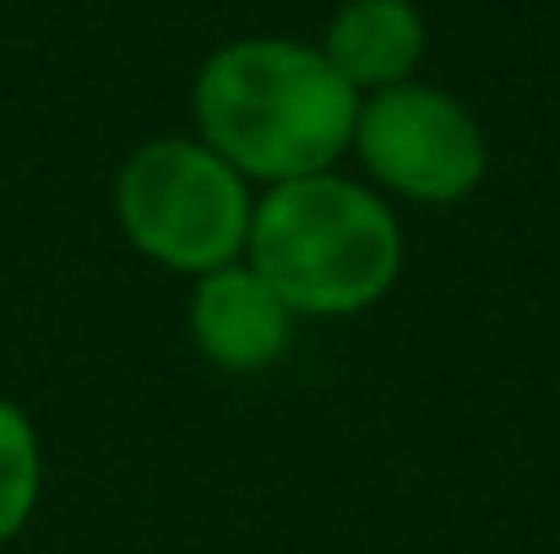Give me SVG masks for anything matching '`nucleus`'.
I'll return each mask as SVG.
<instances>
[{
    "mask_svg": "<svg viewBox=\"0 0 560 554\" xmlns=\"http://www.w3.org/2000/svg\"><path fill=\"white\" fill-rule=\"evenodd\" d=\"M365 185L413 207H457L490 175L485 126L446 87L402 82L360 98L354 142Z\"/></svg>",
    "mask_w": 560,
    "mask_h": 554,
    "instance_id": "nucleus-4",
    "label": "nucleus"
},
{
    "mask_svg": "<svg viewBox=\"0 0 560 554\" xmlns=\"http://www.w3.org/2000/svg\"><path fill=\"white\" fill-rule=\"evenodd\" d=\"M190 349L223 375H256L278 365L294 343V310L272 294V283L250 267H218L190 283L186 305Z\"/></svg>",
    "mask_w": 560,
    "mask_h": 554,
    "instance_id": "nucleus-5",
    "label": "nucleus"
},
{
    "mask_svg": "<svg viewBox=\"0 0 560 554\" xmlns=\"http://www.w3.org/2000/svg\"><path fill=\"white\" fill-rule=\"evenodd\" d=\"M250 212V185L196 137H153L115 175V223L126 245L190 283L245 261Z\"/></svg>",
    "mask_w": 560,
    "mask_h": 554,
    "instance_id": "nucleus-3",
    "label": "nucleus"
},
{
    "mask_svg": "<svg viewBox=\"0 0 560 554\" xmlns=\"http://www.w3.org/2000/svg\"><path fill=\"white\" fill-rule=\"evenodd\" d=\"M196 142L245 185H289L338 169L354 142L360 93L316 44L256 33L212 49L190 82Z\"/></svg>",
    "mask_w": 560,
    "mask_h": 554,
    "instance_id": "nucleus-1",
    "label": "nucleus"
},
{
    "mask_svg": "<svg viewBox=\"0 0 560 554\" xmlns=\"http://www.w3.org/2000/svg\"><path fill=\"white\" fill-rule=\"evenodd\" d=\"M424 11L413 0H343L322 33V55L332 60V71L360 93H386L402 82H419L424 66Z\"/></svg>",
    "mask_w": 560,
    "mask_h": 554,
    "instance_id": "nucleus-6",
    "label": "nucleus"
},
{
    "mask_svg": "<svg viewBox=\"0 0 560 554\" xmlns=\"http://www.w3.org/2000/svg\"><path fill=\"white\" fill-rule=\"evenodd\" d=\"M245 261L294 321H349L397 288L402 223L375 185L327 169L256 196Z\"/></svg>",
    "mask_w": 560,
    "mask_h": 554,
    "instance_id": "nucleus-2",
    "label": "nucleus"
},
{
    "mask_svg": "<svg viewBox=\"0 0 560 554\" xmlns=\"http://www.w3.org/2000/svg\"><path fill=\"white\" fill-rule=\"evenodd\" d=\"M44 495V440L33 419L0 397V550L33 522Z\"/></svg>",
    "mask_w": 560,
    "mask_h": 554,
    "instance_id": "nucleus-7",
    "label": "nucleus"
}]
</instances>
